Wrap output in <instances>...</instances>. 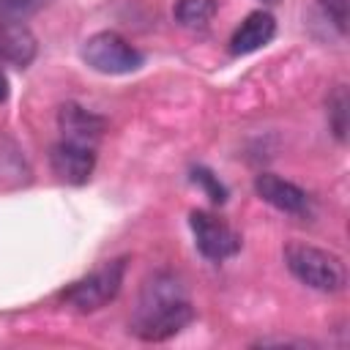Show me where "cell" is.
Returning a JSON list of instances; mask_svg holds the SVG:
<instances>
[{"mask_svg":"<svg viewBox=\"0 0 350 350\" xmlns=\"http://www.w3.org/2000/svg\"><path fill=\"white\" fill-rule=\"evenodd\" d=\"M191 320L194 309L180 279L172 273H156L145 282L139 293L131 331L145 342H164L186 328Z\"/></svg>","mask_w":350,"mask_h":350,"instance_id":"obj_1","label":"cell"},{"mask_svg":"<svg viewBox=\"0 0 350 350\" xmlns=\"http://www.w3.org/2000/svg\"><path fill=\"white\" fill-rule=\"evenodd\" d=\"M284 262L298 282L320 293H339L347 282L345 262L334 252L312 243H290L284 249Z\"/></svg>","mask_w":350,"mask_h":350,"instance_id":"obj_2","label":"cell"},{"mask_svg":"<svg viewBox=\"0 0 350 350\" xmlns=\"http://www.w3.org/2000/svg\"><path fill=\"white\" fill-rule=\"evenodd\" d=\"M82 60L98 74H131L142 66V52L120 33L101 30L82 44Z\"/></svg>","mask_w":350,"mask_h":350,"instance_id":"obj_3","label":"cell"},{"mask_svg":"<svg viewBox=\"0 0 350 350\" xmlns=\"http://www.w3.org/2000/svg\"><path fill=\"white\" fill-rule=\"evenodd\" d=\"M123 273H126V260H112V262H104L101 268L90 271L88 276H82L79 282H74L63 298L79 309V312H96L101 306H107L118 293H120V284H123Z\"/></svg>","mask_w":350,"mask_h":350,"instance_id":"obj_4","label":"cell"},{"mask_svg":"<svg viewBox=\"0 0 350 350\" xmlns=\"http://www.w3.org/2000/svg\"><path fill=\"white\" fill-rule=\"evenodd\" d=\"M189 224H191L194 243H197L200 254L208 257V260L221 262V260L232 257V254L241 249V238H238V232H235L230 224H224L221 219H216L213 213L191 211Z\"/></svg>","mask_w":350,"mask_h":350,"instance_id":"obj_5","label":"cell"},{"mask_svg":"<svg viewBox=\"0 0 350 350\" xmlns=\"http://www.w3.org/2000/svg\"><path fill=\"white\" fill-rule=\"evenodd\" d=\"M52 170L63 183L71 186H82L90 180L93 167H96V148L93 142H82V139H60L52 148Z\"/></svg>","mask_w":350,"mask_h":350,"instance_id":"obj_6","label":"cell"},{"mask_svg":"<svg viewBox=\"0 0 350 350\" xmlns=\"http://www.w3.org/2000/svg\"><path fill=\"white\" fill-rule=\"evenodd\" d=\"M254 191L260 200H265L268 205H273L276 211L282 213H290V216H306L312 211V200L309 194L295 186L293 180H284L273 172H262L254 178Z\"/></svg>","mask_w":350,"mask_h":350,"instance_id":"obj_7","label":"cell"},{"mask_svg":"<svg viewBox=\"0 0 350 350\" xmlns=\"http://www.w3.org/2000/svg\"><path fill=\"white\" fill-rule=\"evenodd\" d=\"M276 33V19L268 11H252L232 33L230 38V52L232 55H249L265 46Z\"/></svg>","mask_w":350,"mask_h":350,"instance_id":"obj_8","label":"cell"},{"mask_svg":"<svg viewBox=\"0 0 350 350\" xmlns=\"http://www.w3.org/2000/svg\"><path fill=\"white\" fill-rule=\"evenodd\" d=\"M36 55V38L25 25L0 22V63L27 66Z\"/></svg>","mask_w":350,"mask_h":350,"instance_id":"obj_9","label":"cell"},{"mask_svg":"<svg viewBox=\"0 0 350 350\" xmlns=\"http://www.w3.org/2000/svg\"><path fill=\"white\" fill-rule=\"evenodd\" d=\"M60 129L68 139H82V142H93L101 129H104V120L77 104H66L60 109Z\"/></svg>","mask_w":350,"mask_h":350,"instance_id":"obj_10","label":"cell"},{"mask_svg":"<svg viewBox=\"0 0 350 350\" xmlns=\"http://www.w3.org/2000/svg\"><path fill=\"white\" fill-rule=\"evenodd\" d=\"M216 14V0H178L175 19L183 27H205Z\"/></svg>","mask_w":350,"mask_h":350,"instance_id":"obj_11","label":"cell"},{"mask_svg":"<svg viewBox=\"0 0 350 350\" xmlns=\"http://www.w3.org/2000/svg\"><path fill=\"white\" fill-rule=\"evenodd\" d=\"M328 115H331V129H334V134L339 137V139H345V131H347V93H345V88H339L336 93H334V98L328 101Z\"/></svg>","mask_w":350,"mask_h":350,"instance_id":"obj_12","label":"cell"},{"mask_svg":"<svg viewBox=\"0 0 350 350\" xmlns=\"http://www.w3.org/2000/svg\"><path fill=\"white\" fill-rule=\"evenodd\" d=\"M191 178H194V183H200V186L208 191V197H211L213 202H224V200H227V189H224V183H221L211 170L197 167V170L191 172Z\"/></svg>","mask_w":350,"mask_h":350,"instance_id":"obj_13","label":"cell"},{"mask_svg":"<svg viewBox=\"0 0 350 350\" xmlns=\"http://www.w3.org/2000/svg\"><path fill=\"white\" fill-rule=\"evenodd\" d=\"M317 3H320V8L331 16V22H334L339 30L347 27V0H317Z\"/></svg>","mask_w":350,"mask_h":350,"instance_id":"obj_14","label":"cell"},{"mask_svg":"<svg viewBox=\"0 0 350 350\" xmlns=\"http://www.w3.org/2000/svg\"><path fill=\"white\" fill-rule=\"evenodd\" d=\"M38 0H0V11L5 14H19V11H27L33 8Z\"/></svg>","mask_w":350,"mask_h":350,"instance_id":"obj_15","label":"cell"},{"mask_svg":"<svg viewBox=\"0 0 350 350\" xmlns=\"http://www.w3.org/2000/svg\"><path fill=\"white\" fill-rule=\"evenodd\" d=\"M8 98V77L3 74V68H0V104Z\"/></svg>","mask_w":350,"mask_h":350,"instance_id":"obj_16","label":"cell"},{"mask_svg":"<svg viewBox=\"0 0 350 350\" xmlns=\"http://www.w3.org/2000/svg\"><path fill=\"white\" fill-rule=\"evenodd\" d=\"M262 3H279V0H262Z\"/></svg>","mask_w":350,"mask_h":350,"instance_id":"obj_17","label":"cell"}]
</instances>
